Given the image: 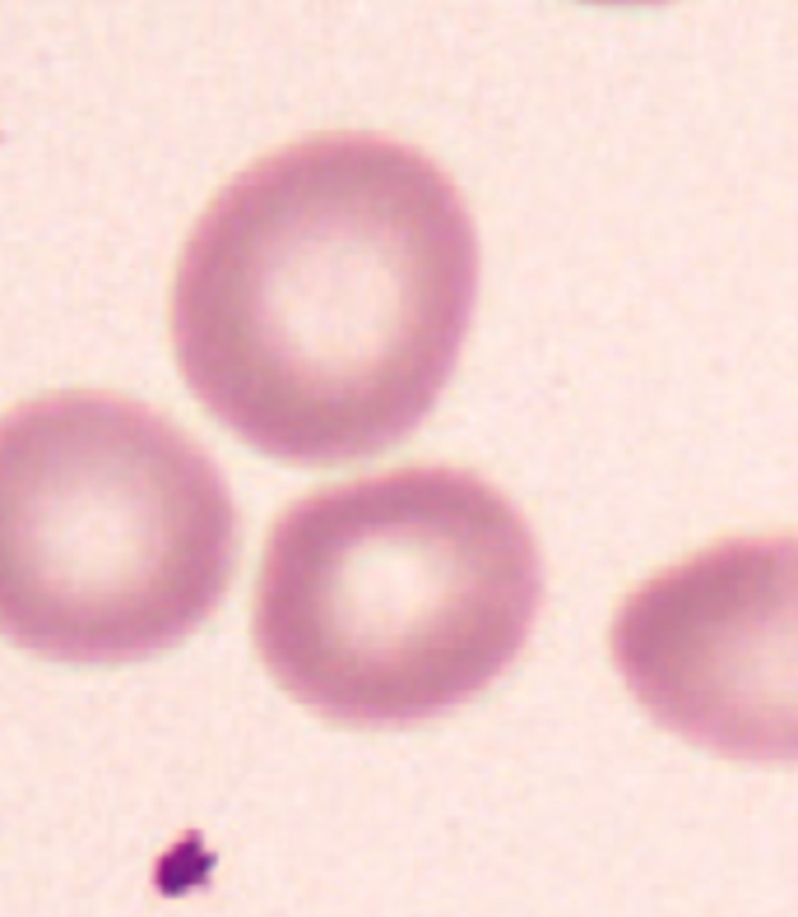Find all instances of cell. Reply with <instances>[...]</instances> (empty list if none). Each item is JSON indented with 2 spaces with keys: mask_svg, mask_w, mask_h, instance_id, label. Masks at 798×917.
<instances>
[{
  "mask_svg": "<svg viewBox=\"0 0 798 917\" xmlns=\"http://www.w3.org/2000/svg\"><path fill=\"white\" fill-rule=\"evenodd\" d=\"M544 598L525 514L451 463L321 487L274 519L251 635L297 704L349 727L459 710L511 668Z\"/></svg>",
  "mask_w": 798,
  "mask_h": 917,
  "instance_id": "cell-2",
  "label": "cell"
},
{
  "mask_svg": "<svg viewBox=\"0 0 798 917\" xmlns=\"http://www.w3.org/2000/svg\"><path fill=\"white\" fill-rule=\"evenodd\" d=\"M478 297L455 181L385 135H312L242 167L191 227L172 348L195 399L270 459L349 463L446 389Z\"/></svg>",
  "mask_w": 798,
  "mask_h": 917,
  "instance_id": "cell-1",
  "label": "cell"
},
{
  "mask_svg": "<svg viewBox=\"0 0 798 917\" xmlns=\"http://www.w3.org/2000/svg\"><path fill=\"white\" fill-rule=\"evenodd\" d=\"M608 649L674 737L798 765V533L719 538L655 570L623 598Z\"/></svg>",
  "mask_w": 798,
  "mask_h": 917,
  "instance_id": "cell-4",
  "label": "cell"
},
{
  "mask_svg": "<svg viewBox=\"0 0 798 917\" xmlns=\"http://www.w3.org/2000/svg\"><path fill=\"white\" fill-rule=\"evenodd\" d=\"M238 506L182 427L61 389L0 412V635L65 663L149 659L219 608Z\"/></svg>",
  "mask_w": 798,
  "mask_h": 917,
  "instance_id": "cell-3",
  "label": "cell"
}]
</instances>
